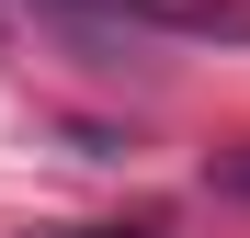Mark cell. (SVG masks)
<instances>
[{
  "mask_svg": "<svg viewBox=\"0 0 250 238\" xmlns=\"http://www.w3.org/2000/svg\"><path fill=\"white\" fill-rule=\"evenodd\" d=\"M103 34H171V46H250V0H57Z\"/></svg>",
  "mask_w": 250,
  "mask_h": 238,
  "instance_id": "obj_1",
  "label": "cell"
},
{
  "mask_svg": "<svg viewBox=\"0 0 250 238\" xmlns=\"http://www.w3.org/2000/svg\"><path fill=\"white\" fill-rule=\"evenodd\" d=\"M23 238H171V227H148V216H137V227H23Z\"/></svg>",
  "mask_w": 250,
  "mask_h": 238,
  "instance_id": "obj_2",
  "label": "cell"
},
{
  "mask_svg": "<svg viewBox=\"0 0 250 238\" xmlns=\"http://www.w3.org/2000/svg\"><path fill=\"white\" fill-rule=\"evenodd\" d=\"M216 193H228V204H250V159H228V170H216Z\"/></svg>",
  "mask_w": 250,
  "mask_h": 238,
  "instance_id": "obj_3",
  "label": "cell"
}]
</instances>
